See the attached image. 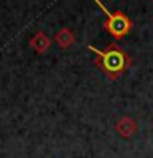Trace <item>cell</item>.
Listing matches in <instances>:
<instances>
[{
  "label": "cell",
  "instance_id": "obj_1",
  "mask_svg": "<svg viewBox=\"0 0 153 158\" xmlns=\"http://www.w3.org/2000/svg\"><path fill=\"white\" fill-rule=\"evenodd\" d=\"M89 49L97 56V66L102 69L110 79H117L125 69L130 66V58L127 53L118 46L112 43L105 49H99L96 46H89Z\"/></svg>",
  "mask_w": 153,
  "mask_h": 158
},
{
  "label": "cell",
  "instance_id": "obj_2",
  "mask_svg": "<svg viewBox=\"0 0 153 158\" xmlns=\"http://www.w3.org/2000/svg\"><path fill=\"white\" fill-rule=\"evenodd\" d=\"M96 5L102 10L104 13H105L104 28H105L114 38H122V36H125L127 33H130L133 23H132V20L128 18L123 12H120V10H117V12H114V13L109 12V10L105 8V5L101 3L99 0H96Z\"/></svg>",
  "mask_w": 153,
  "mask_h": 158
},
{
  "label": "cell",
  "instance_id": "obj_3",
  "mask_svg": "<svg viewBox=\"0 0 153 158\" xmlns=\"http://www.w3.org/2000/svg\"><path fill=\"white\" fill-rule=\"evenodd\" d=\"M30 44H31V48H33L36 53L43 54L49 46H51V40H49V36H46L43 31H38L31 40H30Z\"/></svg>",
  "mask_w": 153,
  "mask_h": 158
},
{
  "label": "cell",
  "instance_id": "obj_4",
  "mask_svg": "<svg viewBox=\"0 0 153 158\" xmlns=\"http://www.w3.org/2000/svg\"><path fill=\"white\" fill-rule=\"evenodd\" d=\"M115 128H117V132L120 133L122 137H130V135H133L137 125H135V122H133L130 117H123V118H120V120L117 122Z\"/></svg>",
  "mask_w": 153,
  "mask_h": 158
},
{
  "label": "cell",
  "instance_id": "obj_5",
  "mask_svg": "<svg viewBox=\"0 0 153 158\" xmlns=\"http://www.w3.org/2000/svg\"><path fill=\"white\" fill-rule=\"evenodd\" d=\"M58 41V44L61 48H68V46H71V44L74 43V35L72 31L69 28H63V30H59V31L56 33V38H54Z\"/></svg>",
  "mask_w": 153,
  "mask_h": 158
}]
</instances>
